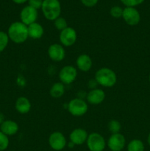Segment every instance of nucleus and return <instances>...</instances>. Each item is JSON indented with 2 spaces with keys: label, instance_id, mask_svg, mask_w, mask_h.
<instances>
[{
  "label": "nucleus",
  "instance_id": "nucleus-1",
  "mask_svg": "<svg viewBox=\"0 0 150 151\" xmlns=\"http://www.w3.org/2000/svg\"><path fill=\"white\" fill-rule=\"evenodd\" d=\"M7 35L15 44H23L29 38L28 27L21 22H13L9 27Z\"/></svg>",
  "mask_w": 150,
  "mask_h": 151
},
{
  "label": "nucleus",
  "instance_id": "nucleus-2",
  "mask_svg": "<svg viewBox=\"0 0 150 151\" xmlns=\"http://www.w3.org/2000/svg\"><path fill=\"white\" fill-rule=\"evenodd\" d=\"M95 81L98 85L104 88H111L117 83V75L113 70L107 67L98 69L95 73Z\"/></svg>",
  "mask_w": 150,
  "mask_h": 151
},
{
  "label": "nucleus",
  "instance_id": "nucleus-3",
  "mask_svg": "<svg viewBox=\"0 0 150 151\" xmlns=\"http://www.w3.org/2000/svg\"><path fill=\"white\" fill-rule=\"evenodd\" d=\"M41 10L44 16L47 20L54 21L60 17L61 4L59 0H44Z\"/></svg>",
  "mask_w": 150,
  "mask_h": 151
},
{
  "label": "nucleus",
  "instance_id": "nucleus-4",
  "mask_svg": "<svg viewBox=\"0 0 150 151\" xmlns=\"http://www.w3.org/2000/svg\"><path fill=\"white\" fill-rule=\"evenodd\" d=\"M69 113L74 116H82L87 113L88 110V103L82 98L76 97L69 101L67 105Z\"/></svg>",
  "mask_w": 150,
  "mask_h": 151
},
{
  "label": "nucleus",
  "instance_id": "nucleus-5",
  "mask_svg": "<svg viewBox=\"0 0 150 151\" xmlns=\"http://www.w3.org/2000/svg\"><path fill=\"white\" fill-rule=\"evenodd\" d=\"M86 144L90 151H103L107 145V142L102 135L96 132L88 134Z\"/></svg>",
  "mask_w": 150,
  "mask_h": 151
},
{
  "label": "nucleus",
  "instance_id": "nucleus-6",
  "mask_svg": "<svg viewBox=\"0 0 150 151\" xmlns=\"http://www.w3.org/2000/svg\"><path fill=\"white\" fill-rule=\"evenodd\" d=\"M60 44L63 47H71L76 43L77 39L76 31L71 27H67L66 29L60 31L59 35Z\"/></svg>",
  "mask_w": 150,
  "mask_h": 151
},
{
  "label": "nucleus",
  "instance_id": "nucleus-7",
  "mask_svg": "<svg viewBox=\"0 0 150 151\" xmlns=\"http://www.w3.org/2000/svg\"><path fill=\"white\" fill-rule=\"evenodd\" d=\"M77 77V70L71 65H67L62 68L59 72V79L62 83L71 84L76 80Z\"/></svg>",
  "mask_w": 150,
  "mask_h": 151
},
{
  "label": "nucleus",
  "instance_id": "nucleus-8",
  "mask_svg": "<svg viewBox=\"0 0 150 151\" xmlns=\"http://www.w3.org/2000/svg\"><path fill=\"white\" fill-rule=\"evenodd\" d=\"M49 145L52 150L60 151L66 147L67 140L66 137L60 131H54L51 133L49 137Z\"/></svg>",
  "mask_w": 150,
  "mask_h": 151
},
{
  "label": "nucleus",
  "instance_id": "nucleus-9",
  "mask_svg": "<svg viewBox=\"0 0 150 151\" xmlns=\"http://www.w3.org/2000/svg\"><path fill=\"white\" fill-rule=\"evenodd\" d=\"M122 18L126 24L136 26L141 22V14L135 7H125L123 10Z\"/></svg>",
  "mask_w": 150,
  "mask_h": 151
},
{
  "label": "nucleus",
  "instance_id": "nucleus-10",
  "mask_svg": "<svg viewBox=\"0 0 150 151\" xmlns=\"http://www.w3.org/2000/svg\"><path fill=\"white\" fill-rule=\"evenodd\" d=\"M126 145V139L123 134H111L107 142V146L111 151H121Z\"/></svg>",
  "mask_w": 150,
  "mask_h": 151
},
{
  "label": "nucleus",
  "instance_id": "nucleus-11",
  "mask_svg": "<svg viewBox=\"0 0 150 151\" xmlns=\"http://www.w3.org/2000/svg\"><path fill=\"white\" fill-rule=\"evenodd\" d=\"M38 16V10L29 5L25 6L20 13L21 22L26 26H29L31 24L36 22Z\"/></svg>",
  "mask_w": 150,
  "mask_h": 151
},
{
  "label": "nucleus",
  "instance_id": "nucleus-12",
  "mask_svg": "<svg viewBox=\"0 0 150 151\" xmlns=\"http://www.w3.org/2000/svg\"><path fill=\"white\" fill-rule=\"evenodd\" d=\"M49 58L54 62H60L66 57L64 47L60 44H52L48 48Z\"/></svg>",
  "mask_w": 150,
  "mask_h": 151
},
{
  "label": "nucleus",
  "instance_id": "nucleus-13",
  "mask_svg": "<svg viewBox=\"0 0 150 151\" xmlns=\"http://www.w3.org/2000/svg\"><path fill=\"white\" fill-rule=\"evenodd\" d=\"M87 102L89 104L96 106L101 104L105 99V93L101 88H96L91 89L86 95Z\"/></svg>",
  "mask_w": 150,
  "mask_h": 151
},
{
  "label": "nucleus",
  "instance_id": "nucleus-14",
  "mask_svg": "<svg viewBox=\"0 0 150 151\" xmlns=\"http://www.w3.org/2000/svg\"><path fill=\"white\" fill-rule=\"evenodd\" d=\"M88 134L85 129L81 128H75L71 132L69 135L70 142L75 145H81L86 142L88 139Z\"/></svg>",
  "mask_w": 150,
  "mask_h": 151
},
{
  "label": "nucleus",
  "instance_id": "nucleus-15",
  "mask_svg": "<svg viewBox=\"0 0 150 151\" xmlns=\"http://www.w3.org/2000/svg\"><path fill=\"white\" fill-rule=\"evenodd\" d=\"M76 67L79 70L83 72H88L93 66V60L87 54H81L76 60Z\"/></svg>",
  "mask_w": 150,
  "mask_h": 151
},
{
  "label": "nucleus",
  "instance_id": "nucleus-16",
  "mask_svg": "<svg viewBox=\"0 0 150 151\" xmlns=\"http://www.w3.org/2000/svg\"><path fill=\"white\" fill-rule=\"evenodd\" d=\"M19 130V125L17 122L13 120H4L0 125V131L7 137L16 135Z\"/></svg>",
  "mask_w": 150,
  "mask_h": 151
},
{
  "label": "nucleus",
  "instance_id": "nucleus-17",
  "mask_svg": "<svg viewBox=\"0 0 150 151\" xmlns=\"http://www.w3.org/2000/svg\"><path fill=\"white\" fill-rule=\"evenodd\" d=\"M31 107L32 105L30 101L26 97H19L15 103L16 111L21 114H26L29 113L31 110Z\"/></svg>",
  "mask_w": 150,
  "mask_h": 151
},
{
  "label": "nucleus",
  "instance_id": "nucleus-18",
  "mask_svg": "<svg viewBox=\"0 0 150 151\" xmlns=\"http://www.w3.org/2000/svg\"><path fill=\"white\" fill-rule=\"evenodd\" d=\"M27 27L29 38L32 39H40L42 38L44 34V29L41 24L35 22Z\"/></svg>",
  "mask_w": 150,
  "mask_h": 151
},
{
  "label": "nucleus",
  "instance_id": "nucleus-19",
  "mask_svg": "<svg viewBox=\"0 0 150 151\" xmlns=\"http://www.w3.org/2000/svg\"><path fill=\"white\" fill-rule=\"evenodd\" d=\"M65 93V86L61 82L53 84L49 89V94L53 98H60Z\"/></svg>",
  "mask_w": 150,
  "mask_h": 151
},
{
  "label": "nucleus",
  "instance_id": "nucleus-20",
  "mask_svg": "<svg viewBox=\"0 0 150 151\" xmlns=\"http://www.w3.org/2000/svg\"><path fill=\"white\" fill-rule=\"evenodd\" d=\"M126 150L127 151H144L145 146L141 139H134L128 143Z\"/></svg>",
  "mask_w": 150,
  "mask_h": 151
},
{
  "label": "nucleus",
  "instance_id": "nucleus-21",
  "mask_svg": "<svg viewBox=\"0 0 150 151\" xmlns=\"http://www.w3.org/2000/svg\"><path fill=\"white\" fill-rule=\"evenodd\" d=\"M107 128H108L109 131L112 134H118V133H120L121 128V125L116 119H112V120H110L108 122Z\"/></svg>",
  "mask_w": 150,
  "mask_h": 151
},
{
  "label": "nucleus",
  "instance_id": "nucleus-22",
  "mask_svg": "<svg viewBox=\"0 0 150 151\" xmlns=\"http://www.w3.org/2000/svg\"><path fill=\"white\" fill-rule=\"evenodd\" d=\"M9 37L7 33L3 31H0V52L4 51L7 47L9 43Z\"/></svg>",
  "mask_w": 150,
  "mask_h": 151
},
{
  "label": "nucleus",
  "instance_id": "nucleus-23",
  "mask_svg": "<svg viewBox=\"0 0 150 151\" xmlns=\"http://www.w3.org/2000/svg\"><path fill=\"white\" fill-rule=\"evenodd\" d=\"M54 24L56 29L60 31L66 29L68 27V24L66 19L63 17H60V16L54 21Z\"/></svg>",
  "mask_w": 150,
  "mask_h": 151
},
{
  "label": "nucleus",
  "instance_id": "nucleus-24",
  "mask_svg": "<svg viewBox=\"0 0 150 151\" xmlns=\"http://www.w3.org/2000/svg\"><path fill=\"white\" fill-rule=\"evenodd\" d=\"M9 144H10V141H9L8 137L0 131V151L7 150Z\"/></svg>",
  "mask_w": 150,
  "mask_h": 151
},
{
  "label": "nucleus",
  "instance_id": "nucleus-25",
  "mask_svg": "<svg viewBox=\"0 0 150 151\" xmlns=\"http://www.w3.org/2000/svg\"><path fill=\"white\" fill-rule=\"evenodd\" d=\"M123 10L124 9L120 6H113L110 9V14L111 15L112 17L115 18V19H120L122 17Z\"/></svg>",
  "mask_w": 150,
  "mask_h": 151
},
{
  "label": "nucleus",
  "instance_id": "nucleus-26",
  "mask_svg": "<svg viewBox=\"0 0 150 151\" xmlns=\"http://www.w3.org/2000/svg\"><path fill=\"white\" fill-rule=\"evenodd\" d=\"M124 5L126 7H135L145 1V0H120Z\"/></svg>",
  "mask_w": 150,
  "mask_h": 151
},
{
  "label": "nucleus",
  "instance_id": "nucleus-27",
  "mask_svg": "<svg viewBox=\"0 0 150 151\" xmlns=\"http://www.w3.org/2000/svg\"><path fill=\"white\" fill-rule=\"evenodd\" d=\"M43 1L44 0H28V3H29V6L33 7V8L38 10L42 7Z\"/></svg>",
  "mask_w": 150,
  "mask_h": 151
},
{
  "label": "nucleus",
  "instance_id": "nucleus-28",
  "mask_svg": "<svg viewBox=\"0 0 150 151\" xmlns=\"http://www.w3.org/2000/svg\"><path fill=\"white\" fill-rule=\"evenodd\" d=\"M82 4L87 7H93L98 3L99 0H80Z\"/></svg>",
  "mask_w": 150,
  "mask_h": 151
},
{
  "label": "nucleus",
  "instance_id": "nucleus-29",
  "mask_svg": "<svg viewBox=\"0 0 150 151\" xmlns=\"http://www.w3.org/2000/svg\"><path fill=\"white\" fill-rule=\"evenodd\" d=\"M16 81H17V84L19 86L23 88V87H24L25 86H26V80H25V78H24L23 76H21V75H19V76L18 77Z\"/></svg>",
  "mask_w": 150,
  "mask_h": 151
},
{
  "label": "nucleus",
  "instance_id": "nucleus-30",
  "mask_svg": "<svg viewBox=\"0 0 150 151\" xmlns=\"http://www.w3.org/2000/svg\"><path fill=\"white\" fill-rule=\"evenodd\" d=\"M12 1L17 4H24L25 2L28 1V0H12Z\"/></svg>",
  "mask_w": 150,
  "mask_h": 151
},
{
  "label": "nucleus",
  "instance_id": "nucleus-31",
  "mask_svg": "<svg viewBox=\"0 0 150 151\" xmlns=\"http://www.w3.org/2000/svg\"><path fill=\"white\" fill-rule=\"evenodd\" d=\"M4 121V116L1 112H0V125Z\"/></svg>",
  "mask_w": 150,
  "mask_h": 151
},
{
  "label": "nucleus",
  "instance_id": "nucleus-32",
  "mask_svg": "<svg viewBox=\"0 0 150 151\" xmlns=\"http://www.w3.org/2000/svg\"><path fill=\"white\" fill-rule=\"evenodd\" d=\"M68 146H69V147H70V148H73L75 146V145L74 144V143H72L71 142H69V143L68 144Z\"/></svg>",
  "mask_w": 150,
  "mask_h": 151
},
{
  "label": "nucleus",
  "instance_id": "nucleus-33",
  "mask_svg": "<svg viewBox=\"0 0 150 151\" xmlns=\"http://www.w3.org/2000/svg\"><path fill=\"white\" fill-rule=\"evenodd\" d=\"M147 142H148L149 145L150 146V133H149V134L148 137H147Z\"/></svg>",
  "mask_w": 150,
  "mask_h": 151
},
{
  "label": "nucleus",
  "instance_id": "nucleus-34",
  "mask_svg": "<svg viewBox=\"0 0 150 151\" xmlns=\"http://www.w3.org/2000/svg\"><path fill=\"white\" fill-rule=\"evenodd\" d=\"M149 83H150V74H149Z\"/></svg>",
  "mask_w": 150,
  "mask_h": 151
}]
</instances>
